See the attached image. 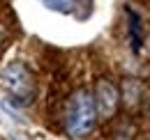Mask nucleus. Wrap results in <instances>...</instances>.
<instances>
[{
	"mask_svg": "<svg viewBox=\"0 0 150 140\" xmlns=\"http://www.w3.org/2000/svg\"><path fill=\"white\" fill-rule=\"evenodd\" d=\"M97 122V108H95V99L88 90H76L69 101V110H67V133L72 138H83L95 129Z\"/></svg>",
	"mask_w": 150,
	"mask_h": 140,
	"instance_id": "nucleus-1",
	"label": "nucleus"
},
{
	"mask_svg": "<svg viewBox=\"0 0 150 140\" xmlns=\"http://www.w3.org/2000/svg\"><path fill=\"white\" fill-rule=\"evenodd\" d=\"M0 85L7 90L14 99H19V104H30V99L35 97V80L33 74L25 69L21 62L7 64L0 74Z\"/></svg>",
	"mask_w": 150,
	"mask_h": 140,
	"instance_id": "nucleus-2",
	"label": "nucleus"
},
{
	"mask_svg": "<svg viewBox=\"0 0 150 140\" xmlns=\"http://www.w3.org/2000/svg\"><path fill=\"white\" fill-rule=\"evenodd\" d=\"M95 108H97V115L109 120L113 117V113L118 110V90L113 88L109 80H97V88H95Z\"/></svg>",
	"mask_w": 150,
	"mask_h": 140,
	"instance_id": "nucleus-3",
	"label": "nucleus"
},
{
	"mask_svg": "<svg viewBox=\"0 0 150 140\" xmlns=\"http://www.w3.org/2000/svg\"><path fill=\"white\" fill-rule=\"evenodd\" d=\"M39 2L49 9H53V12H60V14L74 12V0H39Z\"/></svg>",
	"mask_w": 150,
	"mask_h": 140,
	"instance_id": "nucleus-4",
	"label": "nucleus"
},
{
	"mask_svg": "<svg viewBox=\"0 0 150 140\" xmlns=\"http://www.w3.org/2000/svg\"><path fill=\"white\" fill-rule=\"evenodd\" d=\"M127 14H129V21H132V25H129V32H132V46H134V51L139 53V48H141V37H139V16L132 12V9H127Z\"/></svg>",
	"mask_w": 150,
	"mask_h": 140,
	"instance_id": "nucleus-5",
	"label": "nucleus"
},
{
	"mask_svg": "<svg viewBox=\"0 0 150 140\" xmlns=\"http://www.w3.org/2000/svg\"><path fill=\"white\" fill-rule=\"evenodd\" d=\"M0 39H2V32H0Z\"/></svg>",
	"mask_w": 150,
	"mask_h": 140,
	"instance_id": "nucleus-6",
	"label": "nucleus"
}]
</instances>
